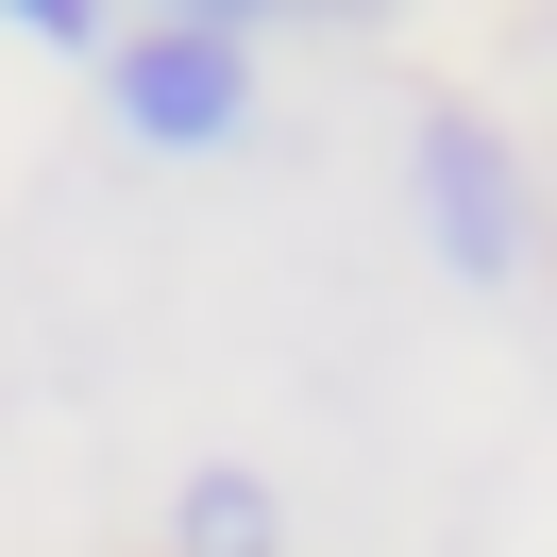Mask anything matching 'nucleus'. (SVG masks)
Listing matches in <instances>:
<instances>
[{"label":"nucleus","instance_id":"nucleus-1","mask_svg":"<svg viewBox=\"0 0 557 557\" xmlns=\"http://www.w3.org/2000/svg\"><path fill=\"white\" fill-rule=\"evenodd\" d=\"M237 35H220V17H186V35H136V51H119V119H136V136H237Z\"/></svg>","mask_w":557,"mask_h":557},{"label":"nucleus","instance_id":"nucleus-2","mask_svg":"<svg viewBox=\"0 0 557 557\" xmlns=\"http://www.w3.org/2000/svg\"><path fill=\"white\" fill-rule=\"evenodd\" d=\"M422 203H440L456 271H523V170H507L490 119H440V136H422Z\"/></svg>","mask_w":557,"mask_h":557},{"label":"nucleus","instance_id":"nucleus-3","mask_svg":"<svg viewBox=\"0 0 557 557\" xmlns=\"http://www.w3.org/2000/svg\"><path fill=\"white\" fill-rule=\"evenodd\" d=\"M186 541H203V557H271V490L203 473V490H186Z\"/></svg>","mask_w":557,"mask_h":557}]
</instances>
